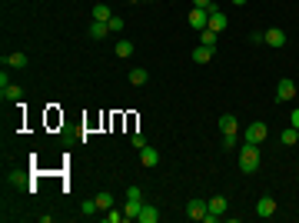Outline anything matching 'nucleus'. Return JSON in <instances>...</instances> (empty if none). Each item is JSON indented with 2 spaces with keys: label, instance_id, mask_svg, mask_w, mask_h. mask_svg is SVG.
Listing matches in <instances>:
<instances>
[{
  "label": "nucleus",
  "instance_id": "nucleus-1",
  "mask_svg": "<svg viewBox=\"0 0 299 223\" xmlns=\"http://www.w3.org/2000/svg\"><path fill=\"white\" fill-rule=\"evenodd\" d=\"M260 147L256 144H243V150H239V170L243 173H256L260 170Z\"/></svg>",
  "mask_w": 299,
  "mask_h": 223
},
{
  "label": "nucleus",
  "instance_id": "nucleus-2",
  "mask_svg": "<svg viewBox=\"0 0 299 223\" xmlns=\"http://www.w3.org/2000/svg\"><path fill=\"white\" fill-rule=\"evenodd\" d=\"M266 137H269V130H266V123H263V120H256V123H250V127H246V144H256V147H260Z\"/></svg>",
  "mask_w": 299,
  "mask_h": 223
},
{
  "label": "nucleus",
  "instance_id": "nucleus-3",
  "mask_svg": "<svg viewBox=\"0 0 299 223\" xmlns=\"http://www.w3.org/2000/svg\"><path fill=\"white\" fill-rule=\"evenodd\" d=\"M189 27H193V30H206V27H210V10L193 7L189 10Z\"/></svg>",
  "mask_w": 299,
  "mask_h": 223
},
{
  "label": "nucleus",
  "instance_id": "nucleus-4",
  "mask_svg": "<svg viewBox=\"0 0 299 223\" xmlns=\"http://www.w3.org/2000/svg\"><path fill=\"white\" fill-rule=\"evenodd\" d=\"M226 24H229V17L223 14L220 7H210V30H216V33H223L226 30Z\"/></svg>",
  "mask_w": 299,
  "mask_h": 223
},
{
  "label": "nucleus",
  "instance_id": "nucleus-5",
  "mask_svg": "<svg viewBox=\"0 0 299 223\" xmlns=\"http://www.w3.org/2000/svg\"><path fill=\"white\" fill-rule=\"evenodd\" d=\"M263 43H269V47H286V30H279V27H269V30L263 33Z\"/></svg>",
  "mask_w": 299,
  "mask_h": 223
},
{
  "label": "nucleus",
  "instance_id": "nucleus-6",
  "mask_svg": "<svg viewBox=\"0 0 299 223\" xmlns=\"http://www.w3.org/2000/svg\"><path fill=\"white\" fill-rule=\"evenodd\" d=\"M292 97H296V83H292V80H279V87H276V100L286 104V100H292Z\"/></svg>",
  "mask_w": 299,
  "mask_h": 223
},
{
  "label": "nucleus",
  "instance_id": "nucleus-7",
  "mask_svg": "<svg viewBox=\"0 0 299 223\" xmlns=\"http://www.w3.org/2000/svg\"><path fill=\"white\" fill-rule=\"evenodd\" d=\"M186 216H189V220H203V216H206V200H196V197H193V200L186 203Z\"/></svg>",
  "mask_w": 299,
  "mask_h": 223
},
{
  "label": "nucleus",
  "instance_id": "nucleus-8",
  "mask_svg": "<svg viewBox=\"0 0 299 223\" xmlns=\"http://www.w3.org/2000/svg\"><path fill=\"white\" fill-rule=\"evenodd\" d=\"M220 130H223V137H236L239 120L233 117V113H223V117H220Z\"/></svg>",
  "mask_w": 299,
  "mask_h": 223
},
{
  "label": "nucleus",
  "instance_id": "nucleus-9",
  "mask_svg": "<svg viewBox=\"0 0 299 223\" xmlns=\"http://www.w3.org/2000/svg\"><path fill=\"white\" fill-rule=\"evenodd\" d=\"M256 213H260L263 220H269V216L276 213V200L273 197H260V200H256Z\"/></svg>",
  "mask_w": 299,
  "mask_h": 223
},
{
  "label": "nucleus",
  "instance_id": "nucleus-10",
  "mask_svg": "<svg viewBox=\"0 0 299 223\" xmlns=\"http://www.w3.org/2000/svg\"><path fill=\"white\" fill-rule=\"evenodd\" d=\"M0 97L14 104V100H20V97H24V87H20V83H7V87H0Z\"/></svg>",
  "mask_w": 299,
  "mask_h": 223
},
{
  "label": "nucleus",
  "instance_id": "nucleus-11",
  "mask_svg": "<svg viewBox=\"0 0 299 223\" xmlns=\"http://www.w3.org/2000/svg\"><path fill=\"white\" fill-rule=\"evenodd\" d=\"M140 163H143V167H157V163H160V153L146 144V147L140 150Z\"/></svg>",
  "mask_w": 299,
  "mask_h": 223
},
{
  "label": "nucleus",
  "instance_id": "nucleus-12",
  "mask_svg": "<svg viewBox=\"0 0 299 223\" xmlns=\"http://www.w3.org/2000/svg\"><path fill=\"white\" fill-rule=\"evenodd\" d=\"M4 67L24 70V67H27V54H4Z\"/></svg>",
  "mask_w": 299,
  "mask_h": 223
},
{
  "label": "nucleus",
  "instance_id": "nucleus-13",
  "mask_svg": "<svg viewBox=\"0 0 299 223\" xmlns=\"http://www.w3.org/2000/svg\"><path fill=\"white\" fill-rule=\"evenodd\" d=\"M140 223H157L160 220V210L153 207V203H143V210H140V216H136Z\"/></svg>",
  "mask_w": 299,
  "mask_h": 223
},
{
  "label": "nucleus",
  "instance_id": "nucleus-14",
  "mask_svg": "<svg viewBox=\"0 0 299 223\" xmlns=\"http://www.w3.org/2000/svg\"><path fill=\"white\" fill-rule=\"evenodd\" d=\"M226 197H213V200H206V210H210V213H216V216H223L226 213Z\"/></svg>",
  "mask_w": 299,
  "mask_h": 223
},
{
  "label": "nucleus",
  "instance_id": "nucleus-15",
  "mask_svg": "<svg viewBox=\"0 0 299 223\" xmlns=\"http://www.w3.org/2000/svg\"><path fill=\"white\" fill-rule=\"evenodd\" d=\"M213 54H216L213 47H203V43H200V47L193 50V64H210V60H213Z\"/></svg>",
  "mask_w": 299,
  "mask_h": 223
},
{
  "label": "nucleus",
  "instance_id": "nucleus-16",
  "mask_svg": "<svg viewBox=\"0 0 299 223\" xmlns=\"http://www.w3.org/2000/svg\"><path fill=\"white\" fill-rule=\"evenodd\" d=\"M140 210H143V203H140V200H126L123 216H126V220H136V216H140Z\"/></svg>",
  "mask_w": 299,
  "mask_h": 223
},
{
  "label": "nucleus",
  "instance_id": "nucleus-17",
  "mask_svg": "<svg viewBox=\"0 0 299 223\" xmlns=\"http://www.w3.org/2000/svg\"><path fill=\"white\" fill-rule=\"evenodd\" d=\"M110 17H113V10L107 7V4H96V7H93V20H100V24H110Z\"/></svg>",
  "mask_w": 299,
  "mask_h": 223
},
{
  "label": "nucleus",
  "instance_id": "nucleus-18",
  "mask_svg": "<svg viewBox=\"0 0 299 223\" xmlns=\"http://www.w3.org/2000/svg\"><path fill=\"white\" fill-rule=\"evenodd\" d=\"M146 80H150V73L143 70V67H133V70H130V83H133V87H143Z\"/></svg>",
  "mask_w": 299,
  "mask_h": 223
},
{
  "label": "nucleus",
  "instance_id": "nucleus-19",
  "mask_svg": "<svg viewBox=\"0 0 299 223\" xmlns=\"http://www.w3.org/2000/svg\"><path fill=\"white\" fill-rule=\"evenodd\" d=\"M279 140H283L286 147H296V144H299V130H296V127H286L283 133H279Z\"/></svg>",
  "mask_w": 299,
  "mask_h": 223
},
{
  "label": "nucleus",
  "instance_id": "nucleus-20",
  "mask_svg": "<svg viewBox=\"0 0 299 223\" xmlns=\"http://www.w3.org/2000/svg\"><path fill=\"white\" fill-rule=\"evenodd\" d=\"M216 37H220V33L210 30V27H206V30H200V43H203V47H213V50H216Z\"/></svg>",
  "mask_w": 299,
  "mask_h": 223
},
{
  "label": "nucleus",
  "instance_id": "nucleus-21",
  "mask_svg": "<svg viewBox=\"0 0 299 223\" xmlns=\"http://www.w3.org/2000/svg\"><path fill=\"white\" fill-rule=\"evenodd\" d=\"M107 33H110V27H107V24H100V20H93V24H90V37H93V40H103Z\"/></svg>",
  "mask_w": 299,
  "mask_h": 223
},
{
  "label": "nucleus",
  "instance_id": "nucleus-22",
  "mask_svg": "<svg viewBox=\"0 0 299 223\" xmlns=\"http://www.w3.org/2000/svg\"><path fill=\"white\" fill-rule=\"evenodd\" d=\"M113 54H117L120 60H126V57L133 54V43H130V40H120V43H117V50H113Z\"/></svg>",
  "mask_w": 299,
  "mask_h": 223
},
{
  "label": "nucleus",
  "instance_id": "nucleus-23",
  "mask_svg": "<svg viewBox=\"0 0 299 223\" xmlns=\"http://www.w3.org/2000/svg\"><path fill=\"white\" fill-rule=\"evenodd\" d=\"M96 210H100V207H96V197H93V200H83V203H80V213H83V216H93Z\"/></svg>",
  "mask_w": 299,
  "mask_h": 223
},
{
  "label": "nucleus",
  "instance_id": "nucleus-24",
  "mask_svg": "<svg viewBox=\"0 0 299 223\" xmlns=\"http://www.w3.org/2000/svg\"><path fill=\"white\" fill-rule=\"evenodd\" d=\"M96 207H100V210H110L113 207V197H110V193H96Z\"/></svg>",
  "mask_w": 299,
  "mask_h": 223
},
{
  "label": "nucleus",
  "instance_id": "nucleus-25",
  "mask_svg": "<svg viewBox=\"0 0 299 223\" xmlns=\"http://www.w3.org/2000/svg\"><path fill=\"white\" fill-rule=\"evenodd\" d=\"M103 220H107V223H120V220H126V216H123V213H117V210L110 207V210H103Z\"/></svg>",
  "mask_w": 299,
  "mask_h": 223
},
{
  "label": "nucleus",
  "instance_id": "nucleus-26",
  "mask_svg": "<svg viewBox=\"0 0 299 223\" xmlns=\"http://www.w3.org/2000/svg\"><path fill=\"white\" fill-rule=\"evenodd\" d=\"M107 27H110V33H120V30H123V17H120V14H113Z\"/></svg>",
  "mask_w": 299,
  "mask_h": 223
},
{
  "label": "nucleus",
  "instance_id": "nucleus-27",
  "mask_svg": "<svg viewBox=\"0 0 299 223\" xmlns=\"http://www.w3.org/2000/svg\"><path fill=\"white\" fill-rule=\"evenodd\" d=\"M130 144H133L136 150H143V147H146V137H143V133H133V137H130Z\"/></svg>",
  "mask_w": 299,
  "mask_h": 223
},
{
  "label": "nucleus",
  "instance_id": "nucleus-28",
  "mask_svg": "<svg viewBox=\"0 0 299 223\" xmlns=\"http://www.w3.org/2000/svg\"><path fill=\"white\" fill-rule=\"evenodd\" d=\"M126 200H140V203H143V193H140V187H126Z\"/></svg>",
  "mask_w": 299,
  "mask_h": 223
},
{
  "label": "nucleus",
  "instance_id": "nucleus-29",
  "mask_svg": "<svg viewBox=\"0 0 299 223\" xmlns=\"http://www.w3.org/2000/svg\"><path fill=\"white\" fill-rule=\"evenodd\" d=\"M193 7H200V10H210V7H213V0H193Z\"/></svg>",
  "mask_w": 299,
  "mask_h": 223
},
{
  "label": "nucleus",
  "instance_id": "nucleus-30",
  "mask_svg": "<svg viewBox=\"0 0 299 223\" xmlns=\"http://www.w3.org/2000/svg\"><path fill=\"white\" fill-rule=\"evenodd\" d=\"M289 120H292V127L299 130V107H296V110H292V117H289Z\"/></svg>",
  "mask_w": 299,
  "mask_h": 223
},
{
  "label": "nucleus",
  "instance_id": "nucleus-31",
  "mask_svg": "<svg viewBox=\"0 0 299 223\" xmlns=\"http://www.w3.org/2000/svg\"><path fill=\"white\" fill-rule=\"evenodd\" d=\"M229 4H236V7H246V0H229Z\"/></svg>",
  "mask_w": 299,
  "mask_h": 223
},
{
  "label": "nucleus",
  "instance_id": "nucleus-32",
  "mask_svg": "<svg viewBox=\"0 0 299 223\" xmlns=\"http://www.w3.org/2000/svg\"><path fill=\"white\" fill-rule=\"evenodd\" d=\"M130 4H140V0H130Z\"/></svg>",
  "mask_w": 299,
  "mask_h": 223
}]
</instances>
